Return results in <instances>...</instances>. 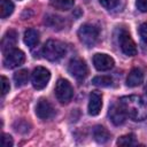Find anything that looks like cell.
<instances>
[{"label": "cell", "mask_w": 147, "mask_h": 147, "mask_svg": "<svg viewBox=\"0 0 147 147\" xmlns=\"http://www.w3.org/2000/svg\"><path fill=\"white\" fill-rule=\"evenodd\" d=\"M93 137H94V140L99 144H105L109 140L110 138V133L108 132L107 129H105L103 126L101 125H96L94 129H93Z\"/></svg>", "instance_id": "16"}, {"label": "cell", "mask_w": 147, "mask_h": 147, "mask_svg": "<svg viewBox=\"0 0 147 147\" xmlns=\"http://www.w3.org/2000/svg\"><path fill=\"white\" fill-rule=\"evenodd\" d=\"M99 1H100L101 6H103L107 9H113L118 3V0H99Z\"/></svg>", "instance_id": "24"}, {"label": "cell", "mask_w": 147, "mask_h": 147, "mask_svg": "<svg viewBox=\"0 0 147 147\" xmlns=\"http://www.w3.org/2000/svg\"><path fill=\"white\" fill-rule=\"evenodd\" d=\"M10 90V85H9V80L5 77V76H1V92H2V95L7 94Z\"/></svg>", "instance_id": "23"}, {"label": "cell", "mask_w": 147, "mask_h": 147, "mask_svg": "<svg viewBox=\"0 0 147 147\" xmlns=\"http://www.w3.org/2000/svg\"><path fill=\"white\" fill-rule=\"evenodd\" d=\"M119 105L127 117L133 121H144L147 118V101L140 95H125L119 99Z\"/></svg>", "instance_id": "1"}, {"label": "cell", "mask_w": 147, "mask_h": 147, "mask_svg": "<svg viewBox=\"0 0 147 147\" xmlns=\"http://www.w3.org/2000/svg\"><path fill=\"white\" fill-rule=\"evenodd\" d=\"M55 96L61 103H68L74 95V90L71 84L67 79H59L55 84Z\"/></svg>", "instance_id": "4"}, {"label": "cell", "mask_w": 147, "mask_h": 147, "mask_svg": "<svg viewBox=\"0 0 147 147\" xmlns=\"http://www.w3.org/2000/svg\"><path fill=\"white\" fill-rule=\"evenodd\" d=\"M108 115H109V118L114 125H122L126 118V114H125L124 109L122 108V106L119 105V102L113 103L109 107Z\"/></svg>", "instance_id": "11"}, {"label": "cell", "mask_w": 147, "mask_h": 147, "mask_svg": "<svg viewBox=\"0 0 147 147\" xmlns=\"http://www.w3.org/2000/svg\"><path fill=\"white\" fill-rule=\"evenodd\" d=\"M68 71L77 80H83L87 76V72H88L86 63L79 57H75L69 62Z\"/></svg>", "instance_id": "7"}, {"label": "cell", "mask_w": 147, "mask_h": 147, "mask_svg": "<svg viewBox=\"0 0 147 147\" xmlns=\"http://www.w3.org/2000/svg\"><path fill=\"white\" fill-rule=\"evenodd\" d=\"M24 60H25L24 53L21 49L14 48V49H11L10 52H8L5 55L3 65L7 69H14V68H17V67L22 65L23 62H24Z\"/></svg>", "instance_id": "8"}, {"label": "cell", "mask_w": 147, "mask_h": 147, "mask_svg": "<svg viewBox=\"0 0 147 147\" xmlns=\"http://www.w3.org/2000/svg\"><path fill=\"white\" fill-rule=\"evenodd\" d=\"M14 11V3L10 0H0V16L6 18Z\"/></svg>", "instance_id": "18"}, {"label": "cell", "mask_w": 147, "mask_h": 147, "mask_svg": "<svg viewBox=\"0 0 147 147\" xmlns=\"http://www.w3.org/2000/svg\"><path fill=\"white\" fill-rule=\"evenodd\" d=\"M23 40H24V44H25L28 47L33 48V47L37 46L38 42H39V32H38L36 29H28V30H25V32H24Z\"/></svg>", "instance_id": "15"}, {"label": "cell", "mask_w": 147, "mask_h": 147, "mask_svg": "<svg viewBox=\"0 0 147 147\" xmlns=\"http://www.w3.org/2000/svg\"><path fill=\"white\" fill-rule=\"evenodd\" d=\"M102 107V95L94 91L90 94V99H88V114L92 116H96Z\"/></svg>", "instance_id": "13"}, {"label": "cell", "mask_w": 147, "mask_h": 147, "mask_svg": "<svg viewBox=\"0 0 147 147\" xmlns=\"http://www.w3.org/2000/svg\"><path fill=\"white\" fill-rule=\"evenodd\" d=\"M78 38L79 40L87 47H93L99 38V29L92 24H83L78 29Z\"/></svg>", "instance_id": "3"}, {"label": "cell", "mask_w": 147, "mask_h": 147, "mask_svg": "<svg viewBox=\"0 0 147 147\" xmlns=\"http://www.w3.org/2000/svg\"><path fill=\"white\" fill-rule=\"evenodd\" d=\"M145 91H146V93H147V85H146V87H145Z\"/></svg>", "instance_id": "27"}, {"label": "cell", "mask_w": 147, "mask_h": 147, "mask_svg": "<svg viewBox=\"0 0 147 147\" xmlns=\"http://www.w3.org/2000/svg\"><path fill=\"white\" fill-rule=\"evenodd\" d=\"M29 80V71L26 69H21L14 74V82L17 87L24 86Z\"/></svg>", "instance_id": "17"}, {"label": "cell", "mask_w": 147, "mask_h": 147, "mask_svg": "<svg viewBox=\"0 0 147 147\" xmlns=\"http://www.w3.org/2000/svg\"><path fill=\"white\" fill-rule=\"evenodd\" d=\"M49 79H51V72L48 69L44 67H37L33 69L31 75V82L34 88L42 90L44 87H46Z\"/></svg>", "instance_id": "5"}, {"label": "cell", "mask_w": 147, "mask_h": 147, "mask_svg": "<svg viewBox=\"0 0 147 147\" xmlns=\"http://www.w3.org/2000/svg\"><path fill=\"white\" fill-rule=\"evenodd\" d=\"M144 80V74L140 69L134 68L130 71L127 78H126V85L130 87H136L138 85H140Z\"/></svg>", "instance_id": "14"}, {"label": "cell", "mask_w": 147, "mask_h": 147, "mask_svg": "<svg viewBox=\"0 0 147 147\" xmlns=\"http://www.w3.org/2000/svg\"><path fill=\"white\" fill-rule=\"evenodd\" d=\"M17 42V33L14 30H8L5 36L2 37L1 40V51L2 53L6 55L8 52H10L11 49H14L15 45Z\"/></svg>", "instance_id": "12"}, {"label": "cell", "mask_w": 147, "mask_h": 147, "mask_svg": "<svg viewBox=\"0 0 147 147\" xmlns=\"http://www.w3.org/2000/svg\"><path fill=\"white\" fill-rule=\"evenodd\" d=\"M136 6L140 11H142V13L147 11V0H137Z\"/></svg>", "instance_id": "26"}, {"label": "cell", "mask_w": 147, "mask_h": 147, "mask_svg": "<svg viewBox=\"0 0 147 147\" xmlns=\"http://www.w3.org/2000/svg\"><path fill=\"white\" fill-rule=\"evenodd\" d=\"M117 145L118 146H134V145H138V141L136 140V136L130 133V134L122 136L117 140Z\"/></svg>", "instance_id": "20"}, {"label": "cell", "mask_w": 147, "mask_h": 147, "mask_svg": "<svg viewBox=\"0 0 147 147\" xmlns=\"http://www.w3.org/2000/svg\"><path fill=\"white\" fill-rule=\"evenodd\" d=\"M93 64L99 71H107V70H110L114 67L115 61L111 56H109L107 54L96 53L93 56Z\"/></svg>", "instance_id": "9"}, {"label": "cell", "mask_w": 147, "mask_h": 147, "mask_svg": "<svg viewBox=\"0 0 147 147\" xmlns=\"http://www.w3.org/2000/svg\"><path fill=\"white\" fill-rule=\"evenodd\" d=\"M36 114L40 119H49L54 116L55 110L48 100L40 99L36 107Z\"/></svg>", "instance_id": "10"}, {"label": "cell", "mask_w": 147, "mask_h": 147, "mask_svg": "<svg viewBox=\"0 0 147 147\" xmlns=\"http://www.w3.org/2000/svg\"><path fill=\"white\" fill-rule=\"evenodd\" d=\"M139 34L144 42L147 44V23H142L139 26Z\"/></svg>", "instance_id": "25"}, {"label": "cell", "mask_w": 147, "mask_h": 147, "mask_svg": "<svg viewBox=\"0 0 147 147\" xmlns=\"http://www.w3.org/2000/svg\"><path fill=\"white\" fill-rule=\"evenodd\" d=\"M92 83L94 85H96V86L106 87V86H110L113 84V79L109 76H96V77L93 78Z\"/></svg>", "instance_id": "21"}, {"label": "cell", "mask_w": 147, "mask_h": 147, "mask_svg": "<svg viewBox=\"0 0 147 147\" xmlns=\"http://www.w3.org/2000/svg\"><path fill=\"white\" fill-rule=\"evenodd\" d=\"M52 6L57 10H69L74 7V0H52Z\"/></svg>", "instance_id": "19"}, {"label": "cell", "mask_w": 147, "mask_h": 147, "mask_svg": "<svg viewBox=\"0 0 147 147\" xmlns=\"http://www.w3.org/2000/svg\"><path fill=\"white\" fill-rule=\"evenodd\" d=\"M118 42H119V46H121V49L122 52L125 54V55H129V56H133L137 54V46H136V42L133 41V39L131 38L130 33L122 29L119 31V34H118Z\"/></svg>", "instance_id": "6"}, {"label": "cell", "mask_w": 147, "mask_h": 147, "mask_svg": "<svg viewBox=\"0 0 147 147\" xmlns=\"http://www.w3.org/2000/svg\"><path fill=\"white\" fill-rule=\"evenodd\" d=\"M14 144L13 141V138L7 134V133H2V138H1V145L2 147H11Z\"/></svg>", "instance_id": "22"}, {"label": "cell", "mask_w": 147, "mask_h": 147, "mask_svg": "<svg viewBox=\"0 0 147 147\" xmlns=\"http://www.w3.org/2000/svg\"><path fill=\"white\" fill-rule=\"evenodd\" d=\"M67 53L65 45L55 39H49L46 41V44L42 47V55L48 61H57L62 59Z\"/></svg>", "instance_id": "2"}]
</instances>
